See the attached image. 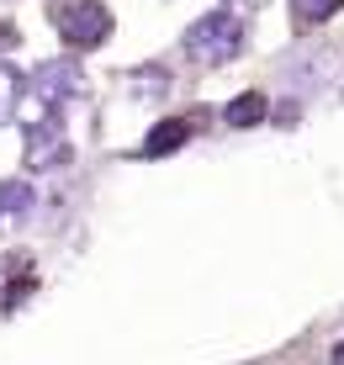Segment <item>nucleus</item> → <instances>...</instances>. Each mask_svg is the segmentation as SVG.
<instances>
[{
	"label": "nucleus",
	"mask_w": 344,
	"mask_h": 365,
	"mask_svg": "<svg viewBox=\"0 0 344 365\" xmlns=\"http://www.w3.org/2000/svg\"><path fill=\"white\" fill-rule=\"evenodd\" d=\"M186 122H159L154 133H148V143H143V154H170V148H181L186 143Z\"/></svg>",
	"instance_id": "nucleus-5"
},
{
	"label": "nucleus",
	"mask_w": 344,
	"mask_h": 365,
	"mask_svg": "<svg viewBox=\"0 0 344 365\" xmlns=\"http://www.w3.org/2000/svg\"><path fill=\"white\" fill-rule=\"evenodd\" d=\"M54 21L69 37V48H101L111 37V11L101 0H69V6L54 11Z\"/></svg>",
	"instance_id": "nucleus-2"
},
{
	"label": "nucleus",
	"mask_w": 344,
	"mask_h": 365,
	"mask_svg": "<svg viewBox=\"0 0 344 365\" xmlns=\"http://www.w3.org/2000/svg\"><path fill=\"white\" fill-rule=\"evenodd\" d=\"M265 111H270V101H265L260 91H244V96H233L223 106V122L228 128H254V122H265Z\"/></svg>",
	"instance_id": "nucleus-4"
},
{
	"label": "nucleus",
	"mask_w": 344,
	"mask_h": 365,
	"mask_svg": "<svg viewBox=\"0 0 344 365\" xmlns=\"http://www.w3.org/2000/svg\"><path fill=\"white\" fill-rule=\"evenodd\" d=\"M344 0H291V16L302 21V27H318V21H328Z\"/></svg>",
	"instance_id": "nucleus-7"
},
{
	"label": "nucleus",
	"mask_w": 344,
	"mask_h": 365,
	"mask_svg": "<svg viewBox=\"0 0 344 365\" xmlns=\"http://www.w3.org/2000/svg\"><path fill=\"white\" fill-rule=\"evenodd\" d=\"M80 91H85L80 69H74L69 58H54V64L37 69V96H43V101H69V96H80Z\"/></svg>",
	"instance_id": "nucleus-3"
},
{
	"label": "nucleus",
	"mask_w": 344,
	"mask_h": 365,
	"mask_svg": "<svg viewBox=\"0 0 344 365\" xmlns=\"http://www.w3.org/2000/svg\"><path fill=\"white\" fill-rule=\"evenodd\" d=\"M32 207V185L27 180H6L0 185V217H21Z\"/></svg>",
	"instance_id": "nucleus-6"
},
{
	"label": "nucleus",
	"mask_w": 344,
	"mask_h": 365,
	"mask_svg": "<svg viewBox=\"0 0 344 365\" xmlns=\"http://www.w3.org/2000/svg\"><path fill=\"white\" fill-rule=\"evenodd\" d=\"M334 365H344V344H339V349H334Z\"/></svg>",
	"instance_id": "nucleus-9"
},
{
	"label": "nucleus",
	"mask_w": 344,
	"mask_h": 365,
	"mask_svg": "<svg viewBox=\"0 0 344 365\" xmlns=\"http://www.w3.org/2000/svg\"><path fill=\"white\" fill-rule=\"evenodd\" d=\"M16 96H21V74L11 69V64H0V122L16 111Z\"/></svg>",
	"instance_id": "nucleus-8"
},
{
	"label": "nucleus",
	"mask_w": 344,
	"mask_h": 365,
	"mask_svg": "<svg viewBox=\"0 0 344 365\" xmlns=\"http://www.w3.org/2000/svg\"><path fill=\"white\" fill-rule=\"evenodd\" d=\"M238 48H244V21H238L233 11H212V16H201L196 27L186 32V53L196 58V64H228Z\"/></svg>",
	"instance_id": "nucleus-1"
}]
</instances>
